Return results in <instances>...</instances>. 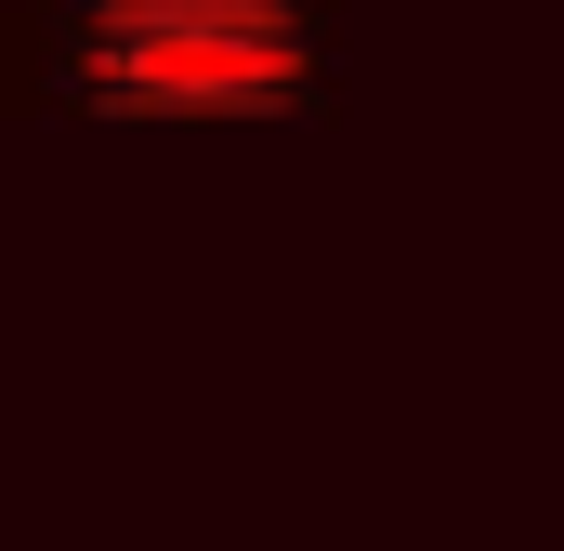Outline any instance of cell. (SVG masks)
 Masks as SVG:
<instances>
[{"label": "cell", "mask_w": 564, "mask_h": 551, "mask_svg": "<svg viewBox=\"0 0 564 551\" xmlns=\"http://www.w3.org/2000/svg\"><path fill=\"white\" fill-rule=\"evenodd\" d=\"M26 79L93 132H289L341 106V0H53Z\"/></svg>", "instance_id": "6da1fadb"}]
</instances>
